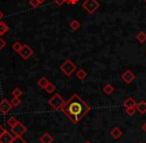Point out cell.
I'll use <instances>...</instances> for the list:
<instances>
[{"mask_svg":"<svg viewBox=\"0 0 146 143\" xmlns=\"http://www.w3.org/2000/svg\"><path fill=\"white\" fill-rule=\"evenodd\" d=\"M73 123H78L90 111V106L78 94H73L60 109Z\"/></svg>","mask_w":146,"mask_h":143,"instance_id":"obj_1","label":"cell"},{"mask_svg":"<svg viewBox=\"0 0 146 143\" xmlns=\"http://www.w3.org/2000/svg\"><path fill=\"white\" fill-rule=\"evenodd\" d=\"M65 103V100L61 97L60 94H58V93H56V94H54L52 97H51V99L48 101V104L50 105L51 107H52L53 109H61L62 108V106L64 105Z\"/></svg>","mask_w":146,"mask_h":143,"instance_id":"obj_2","label":"cell"},{"mask_svg":"<svg viewBox=\"0 0 146 143\" xmlns=\"http://www.w3.org/2000/svg\"><path fill=\"white\" fill-rule=\"evenodd\" d=\"M76 69V65L70 60V59H67L65 62H63L60 66V70L64 73L66 76H71L74 71Z\"/></svg>","mask_w":146,"mask_h":143,"instance_id":"obj_3","label":"cell"},{"mask_svg":"<svg viewBox=\"0 0 146 143\" xmlns=\"http://www.w3.org/2000/svg\"><path fill=\"white\" fill-rule=\"evenodd\" d=\"M82 7L89 14H92V13H94L98 9L99 2H98L97 0H85L83 2V4H82Z\"/></svg>","mask_w":146,"mask_h":143,"instance_id":"obj_4","label":"cell"},{"mask_svg":"<svg viewBox=\"0 0 146 143\" xmlns=\"http://www.w3.org/2000/svg\"><path fill=\"white\" fill-rule=\"evenodd\" d=\"M18 53L24 60H27L33 55V50L29 45H22V47H21L20 51Z\"/></svg>","mask_w":146,"mask_h":143,"instance_id":"obj_5","label":"cell"},{"mask_svg":"<svg viewBox=\"0 0 146 143\" xmlns=\"http://www.w3.org/2000/svg\"><path fill=\"white\" fill-rule=\"evenodd\" d=\"M11 130H12V132L14 133L15 136H22V135L27 131V129L22 123L18 121L14 126L11 127Z\"/></svg>","mask_w":146,"mask_h":143,"instance_id":"obj_6","label":"cell"},{"mask_svg":"<svg viewBox=\"0 0 146 143\" xmlns=\"http://www.w3.org/2000/svg\"><path fill=\"white\" fill-rule=\"evenodd\" d=\"M12 108V104L9 102L7 99H2L0 101V112H2L3 114H7Z\"/></svg>","mask_w":146,"mask_h":143,"instance_id":"obj_7","label":"cell"},{"mask_svg":"<svg viewBox=\"0 0 146 143\" xmlns=\"http://www.w3.org/2000/svg\"><path fill=\"white\" fill-rule=\"evenodd\" d=\"M121 78H122V80H123L125 83H131L132 81L135 79V74H134L132 71L126 70V71H124V72L122 73Z\"/></svg>","mask_w":146,"mask_h":143,"instance_id":"obj_8","label":"cell"},{"mask_svg":"<svg viewBox=\"0 0 146 143\" xmlns=\"http://www.w3.org/2000/svg\"><path fill=\"white\" fill-rule=\"evenodd\" d=\"M13 139H14V136H12L8 131H6L4 134L0 136V143H11Z\"/></svg>","mask_w":146,"mask_h":143,"instance_id":"obj_9","label":"cell"},{"mask_svg":"<svg viewBox=\"0 0 146 143\" xmlns=\"http://www.w3.org/2000/svg\"><path fill=\"white\" fill-rule=\"evenodd\" d=\"M110 134H111V136L113 137L114 139H119L120 137L123 135V133H122V131L120 130L119 127L116 126V127H114L111 131H110Z\"/></svg>","mask_w":146,"mask_h":143,"instance_id":"obj_10","label":"cell"},{"mask_svg":"<svg viewBox=\"0 0 146 143\" xmlns=\"http://www.w3.org/2000/svg\"><path fill=\"white\" fill-rule=\"evenodd\" d=\"M136 110L140 113V114H145L146 113V102L145 101H140L139 103L136 104Z\"/></svg>","mask_w":146,"mask_h":143,"instance_id":"obj_11","label":"cell"},{"mask_svg":"<svg viewBox=\"0 0 146 143\" xmlns=\"http://www.w3.org/2000/svg\"><path fill=\"white\" fill-rule=\"evenodd\" d=\"M52 141H53V137L51 136L49 133H44V134L40 137L41 143H52Z\"/></svg>","mask_w":146,"mask_h":143,"instance_id":"obj_12","label":"cell"},{"mask_svg":"<svg viewBox=\"0 0 146 143\" xmlns=\"http://www.w3.org/2000/svg\"><path fill=\"white\" fill-rule=\"evenodd\" d=\"M123 104H124V106H125V108H128V107H135L137 103L135 102V100H134L132 97H128V98H126L125 100H124Z\"/></svg>","mask_w":146,"mask_h":143,"instance_id":"obj_13","label":"cell"},{"mask_svg":"<svg viewBox=\"0 0 146 143\" xmlns=\"http://www.w3.org/2000/svg\"><path fill=\"white\" fill-rule=\"evenodd\" d=\"M49 83H50V81H49L48 79H47L46 77H44V76L41 77V78L37 81V84H38V86L41 87V88H44V89H45V87L49 84Z\"/></svg>","mask_w":146,"mask_h":143,"instance_id":"obj_14","label":"cell"},{"mask_svg":"<svg viewBox=\"0 0 146 143\" xmlns=\"http://www.w3.org/2000/svg\"><path fill=\"white\" fill-rule=\"evenodd\" d=\"M103 92L107 95H111L112 93L114 92V87L112 86L111 84H106L105 86L103 87Z\"/></svg>","mask_w":146,"mask_h":143,"instance_id":"obj_15","label":"cell"},{"mask_svg":"<svg viewBox=\"0 0 146 143\" xmlns=\"http://www.w3.org/2000/svg\"><path fill=\"white\" fill-rule=\"evenodd\" d=\"M8 29H9V27H8V25L6 24L5 22H0V35L2 36V35H4L5 33L8 31Z\"/></svg>","mask_w":146,"mask_h":143,"instance_id":"obj_16","label":"cell"},{"mask_svg":"<svg viewBox=\"0 0 146 143\" xmlns=\"http://www.w3.org/2000/svg\"><path fill=\"white\" fill-rule=\"evenodd\" d=\"M136 39H137L140 43H145L146 42V33L143 32V31H140V32L137 34V36H136Z\"/></svg>","mask_w":146,"mask_h":143,"instance_id":"obj_17","label":"cell"},{"mask_svg":"<svg viewBox=\"0 0 146 143\" xmlns=\"http://www.w3.org/2000/svg\"><path fill=\"white\" fill-rule=\"evenodd\" d=\"M76 76H77V78L80 79V80H83V79H85V77L87 76V73H86V71L84 70V69H80V70L76 73Z\"/></svg>","mask_w":146,"mask_h":143,"instance_id":"obj_18","label":"cell"},{"mask_svg":"<svg viewBox=\"0 0 146 143\" xmlns=\"http://www.w3.org/2000/svg\"><path fill=\"white\" fill-rule=\"evenodd\" d=\"M17 122H18V120H17V119L15 118V117H13V116L9 117V118L7 119V125H8V126H10V127H13Z\"/></svg>","mask_w":146,"mask_h":143,"instance_id":"obj_19","label":"cell"},{"mask_svg":"<svg viewBox=\"0 0 146 143\" xmlns=\"http://www.w3.org/2000/svg\"><path fill=\"white\" fill-rule=\"evenodd\" d=\"M79 27H80L79 21H77V20H72L70 22V28L73 29V30H77V29H79Z\"/></svg>","mask_w":146,"mask_h":143,"instance_id":"obj_20","label":"cell"},{"mask_svg":"<svg viewBox=\"0 0 146 143\" xmlns=\"http://www.w3.org/2000/svg\"><path fill=\"white\" fill-rule=\"evenodd\" d=\"M22 90H21L19 87H16V88H14L13 89V91H12V95H13V97H20L21 95H22Z\"/></svg>","mask_w":146,"mask_h":143,"instance_id":"obj_21","label":"cell"},{"mask_svg":"<svg viewBox=\"0 0 146 143\" xmlns=\"http://www.w3.org/2000/svg\"><path fill=\"white\" fill-rule=\"evenodd\" d=\"M21 47H22V45H21V43L18 42V41L14 42V43H13V45H12V48H13V50H14L15 52H19V51H20V49H21Z\"/></svg>","mask_w":146,"mask_h":143,"instance_id":"obj_22","label":"cell"},{"mask_svg":"<svg viewBox=\"0 0 146 143\" xmlns=\"http://www.w3.org/2000/svg\"><path fill=\"white\" fill-rule=\"evenodd\" d=\"M10 102H11V104H12V106H18V105H20L21 100L19 97H13Z\"/></svg>","mask_w":146,"mask_h":143,"instance_id":"obj_23","label":"cell"},{"mask_svg":"<svg viewBox=\"0 0 146 143\" xmlns=\"http://www.w3.org/2000/svg\"><path fill=\"white\" fill-rule=\"evenodd\" d=\"M126 112L129 116H133L135 112H137V110H136V107H128L126 108Z\"/></svg>","mask_w":146,"mask_h":143,"instance_id":"obj_24","label":"cell"},{"mask_svg":"<svg viewBox=\"0 0 146 143\" xmlns=\"http://www.w3.org/2000/svg\"><path fill=\"white\" fill-rule=\"evenodd\" d=\"M45 90H46L48 93H52L53 91H55V85L50 82L46 87H45Z\"/></svg>","mask_w":146,"mask_h":143,"instance_id":"obj_25","label":"cell"},{"mask_svg":"<svg viewBox=\"0 0 146 143\" xmlns=\"http://www.w3.org/2000/svg\"><path fill=\"white\" fill-rule=\"evenodd\" d=\"M11 143H27L21 136H15Z\"/></svg>","mask_w":146,"mask_h":143,"instance_id":"obj_26","label":"cell"},{"mask_svg":"<svg viewBox=\"0 0 146 143\" xmlns=\"http://www.w3.org/2000/svg\"><path fill=\"white\" fill-rule=\"evenodd\" d=\"M29 4H30V6L33 7V8H36V7H38L39 5H40V3H39L38 0H30V1H29Z\"/></svg>","mask_w":146,"mask_h":143,"instance_id":"obj_27","label":"cell"},{"mask_svg":"<svg viewBox=\"0 0 146 143\" xmlns=\"http://www.w3.org/2000/svg\"><path fill=\"white\" fill-rule=\"evenodd\" d=\"M5 46H6V42H5V40H3L2 38H0V49H3Z\"/></svg>","mask_w":146,"mask_h":143,"instance_id":"obj_28","label":"cell"},{"mask_svg":"<svg viewBox=\"0 0 146 143\" xmlns=\"http://www.w3.org/2000/svg\"><path fill=\"white\" fill-rule=\"evenodd\" d=\"M57 5H62L64 2H66V0H53Z\"/></svg>","mask_w":146,"mask_h":143,"instance_id":"obj_29","label":"cell"},{"mask_svg":"<svg viewBox=\"0 0 146 143\" xmlns=\"http://www.w3.org/2000/svg\"><path fill=\"white\" fill-rule=\"evenodd\" d=\"M6 131H7V130L4 128V127H3V126H1V125H0V136H1V135H3V134H4V133L6 132Z\"/></svg>","mask_w":146,"mask_h":143,"instance_id":"obj_30","label":"cell"},{"mask_svg":"<svg viewBox=\"0 0 146 143\" xmlns=\"http://www.w3.org/2000/svg\"><path fill=\"white\" fill-rule=\"evenodd\" d=\"M66 2L70 3V4H76L78 2V0H66Z\"/></svg>","mask_w":146,"mask_h":143,"instance_id":"obj_31","label":"cell"},{"mask_svg":"<svg viewBox=\"0 0 146 143\" xmlns=\"http://www.w3.org/2000/svg\"><path fill=\"white\" fill-rule=\"evenodd\" d=\"M142 130L145 131V132H146V123H145V124L142 125Z\"/></svg>","mask_w":146,"mask_h":143,"instance_id":"obj_32","label":"cell"},{"mask_svg":"<svg viewBox=\"0 0 146 143\" xmlns=\"http://www.w3.org/2000/svg\"><path fill=\"white\" fill-rule=\"evenodd\" d=\"M2 17H3V12L2 11H0V19L2 18Z\"/></svg>","mask_w":146,"mask_h":143,"instance_id":"obj_33","label":"cell"},{"mask_svg":"<svg viewBox=\"0 0 146 143\" xmlns=\"http://www.w3.org/2000/svg\"><path fill=\"white\" fill-rule=\"evenodd\" d=\"M38 1H39V3H40V4H41V3L45 2V1H46V0H38Z\"/></svg>","mask_w":146,"mask_h":143,"instance_id":"obj_34","label":"cell"},{"mask_svg":"<svg viewBox=\"0 0 146 143\" xmlns=\"http://www.w3.org/2000/svg\"><path fill=\"white\" fill-rule=\"evenodd\" d=\"M84 143H91L90 141H86V142H84Z\"/></svg>","mask_w":146,"mask_h":143,"instance_id":"obj_35","label":"cell"},{"mask_svg":"<svg viewBox=\"0 0 146 143\" xmlns=\"http://www.w3.org/2000/svg\"><path fill=\"white\" fill-rule=\"evenodd\" d=\"M144 2H145V3H146V0H144Z\"/></svg>","mask_w":146,"mask_h":143,"instance_id":"obj_36","label":"cell"},{"mask_svg":"<svg viewBox=\"0 0 146 143\" xmlns=\"http://www.w3.org/2000/svg\"><path fill=\"white\" fill-rule=\"evenodd\" d=\"M139 143H142V142H139Z\"/></svg>","mask_w":146,"mask_h":143,"instance_id":"obj_37","label":"cell"}]
</instances>
